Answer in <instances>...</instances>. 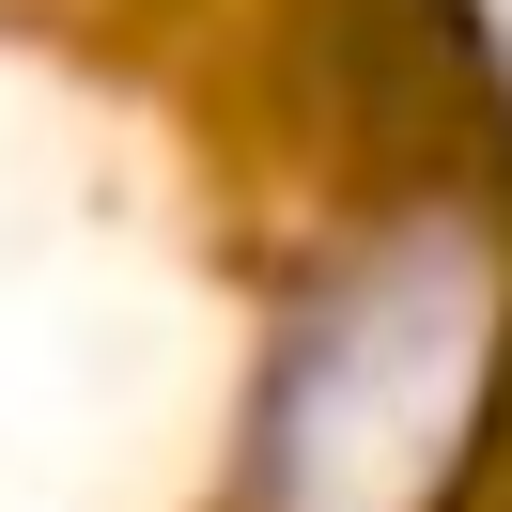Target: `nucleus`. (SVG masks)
I'll return each mask as SVG.
<instances>
[{
  "label": "nucleus",
  "instance_id": "nucleus-1",
  "mask_svg": "<svg viewBox=\"0 0 512 512\" xmlns=\"http://www.w3.org/2000/svg\"><path fill=\"white\" fill-rule=\"evenodd\" d=\"M512 466V202L388 187L264 311L233 512H481Z\"/></svg>",
  "mask_w": 512,
  "mask_h": 512
}]
</instances>
